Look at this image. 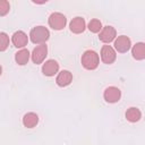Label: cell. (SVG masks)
Returning a JSON list of instances; mask_svg holds the SVG:
<instances>
[{
  "instance_id": "obj_12",
  "label": "cell",
  "mask_w": 145,
  "mask_h": 145,
  "mask_svg": "<svg viewBox=\"0 0 145 145\" xmlns=\"http://www.w3.org/2000/svg\"><path fill=\"white\" fill-rule=\"evenodd\" d=\"M72 80V74L69 71V70H62L58 74L57 76V84L60 86V87H65V86H68Z\"/></svg>"
},
{
  "instance_id": "obj_4",
  "label": "cell",
  "mask_w": 145,
  "mask_h": 145,
  "mask_svg": "<svg viewBox=\"0 0 145 145\" xmlns=\"http://www.w3.org/2000/svg\"><path fill=\"white\" fill-rule=\"evenodd\" d=\"M48 54V46L44 44H39L34 48L33 52H32V60L34 63L39 65V63H42L43 60L45 59Z\"/></svg>"
},
{
  "instance_id": "obj_10",
  "label": "cell",
  "mask_w": 145,
  "mask_h": 145,
  "mask_svg": "<svg viewBox=\"0 0 145 145\" xmlns=\"http://www.w3.org/2000/svg\"><path fill=\"white\" fill-rule=\"evenodd\" d=\"M59 70V63L53 60V59H50L48 61H45L43 63V67H42V72L45 75V76H54Z\"/></svg>"
},
{
  "instance_id": "obj_1",
  "label": "cell",
  "mask_w": 145,
  "mask_h": 145,
  "mask_svg": "<svg viewBox=\"0 0 145 145\" xmlns=\"http://www.w3.org/2000/svg\"><path fill=\"white\" fill-rule=\"evenodd\" d=\"M29 37L34 44H37V45L44 44L50 37V32L44 26H36V27L32 28V31L29 33Z\"/></svg>"
},
{
  "instance_id": "obj_13",
  "label": "cell",
  "mask_w": 145,
  "mask_h": 145,
  "mask_svg": "<svg viewBox=\"0 0 145 145\" xmlns=\"http://www.w3.org/2000/svg\"><path fill=\"white\" fill-rule=\"evenodd\" d=\"M39 122V116L34 112H28L23 118V125L26 128H34Z\"/></svg>"
},
{
  "instance_id": "obj_7",
  "label": "cell",
  "mask_w": 145,
  "mask_h": 145,
  "mask_svg": "<svg viewBox=\"0 0 145 145\" xmlns=\"http://www.w3.org/2000/svg\"><path fill=\"white\" fill-rule=\"evenodd\" d=\"M103 96H104V100L109 103H116L120 100V96H121V92L118 87H114V86H110L108 88H105L104 93H103Z\"/></svg>"
},
{
  "instance_id": "obj_18",
  "label": "cell",
  "mask_w": 145,
  "mask_h": 145,
  "mask_svg": "<svg viewBox=\"0 0 145 145\" xmlns=\"http://www.w3.org/2000/svg\"><path fill=\"white\" fill-rule=\"evenodd\" d=\"M9 46V36L1 32L0 33V51H6L7 48Z\"/></svg>"
},
{
  "instance_id": "obj_2",
  "label": "cell",
  "mask_w": 145,
  "mask_h": 145,
  "mask_svg": "<svg viewBox=\"0 0 145 145\" xmlns=\"http://www.w3.org/2000/svg\"><path fill=\"white\" fill-rule=\"evenodd\" d=\"M99 62H100L99 54L93 50H87L82 56V65L85 69L93 70V69L97 68Z\"/></svg>"
},
{
  "instance_id": "obj_9",
  "label": "cell",
  "mask_w": 145,
  "mask_h": 145,
  "mask_svg": "<svg viewBox=\"0 0 145 145\" xmlns=\"http://www.w3.org/2000/svg\"><path fill=\"white\" fill-rule=\"evenodd\" d=\"M11 42H12V44H14L16 48L24 49V46L27 45L28 37H27L26 33H24L23 31H17V32H15V33L12 34Z\"/></svg>"
},
{
  "instance_id": "obj_6",
  "label": "cell",
  "mask_w": 145,
  "mask_h": 145,
  "mask_svg": "<svg viewBox=\"0 0 145 145\" xmlns=\"http://www.w3.org/2000/svg\"><path fill=\"white\" fill-rule=\"evenodd\" d=\"M116 57H117L116 51L111 45L105 44V45L102 46V49H101V59L104 63H108V65L112 63L116 60Z\"/></svg>"
},
{
  "instance_id": "obj_3",
  "label": "cell",
  "mask_w": 145,
  "mask_h": 145,
  "mask_svg": "<svg viewBox=\"0 0 145 145\" xmlns=\"http://www.w3.org/2000/svg\"><path fill=\"white\" fill-rule=\"evenodd\" d=\"M49 26L56 31L62 29L67 24V18L61 12H53L49 17Z\"/></svg>"
},
{
  "instance_id": "obj_8",
  "label": "cell",
  "mask_w": 145,
  "mask_h": 145,
  "mask_svg": "<svg viewBox=\"0 0 145 145\" xmlns=\"http://www.w3.org/2000/svg\"><path fill=\"white\" fill-rule=\"evenodd\" d=\"M116 35H117V32L112 26H105V27H102L99 34V39L104 43H110L116 39Z\"/></svg>"
},
{
  "instance_id": "obj_14",
  "label": "cell",
  "mask_w": 145,
  "mask_h": 145,
  "mask_svg": "<svg viewBox=\"0 0 145 145\" xmlns=\"http://www.w3.org/2000/svg\"><path fill=\"white\" fill-rule=\"evenodd\" d=\"M131 54L136 60L145 59V44L143 42L136 43L131 49Z\"/></svg>"
},
{
  "instance_id": "obj_5",
  "label": "cell",
  "mask_w": 145,
  "mask_h": 145,
  "mask_svg": "<svg viewBox=\"0 0 145 145\" xmlns=\"http://www.w3.org/2000/svg\"><path fill=\"white\" fill-rule=\"evenodd\" d=\"M130 46H131L130 39L128 36H126V35H120L114 41V49L120 53L127 52L130 49Z\"/></svg>"
},
{
  "instance_id": "obj_15",
  "label": "cell",
  "mask_w": 145,
  "mask_h": 145,
  "mask_svg": "<svg viewBox=\"0 0 145 145\" xmlns=\"http://www.w3.org/2000/svg\"><path fill=\"white\" fill-rule=\"evenodd\" d=\"M29 51L27 50V49H20L16 54H15V60H16V62L18 63V65H20V66H24V65H26L27 62H28V60H29Z\"/></svg>"
},
{
  "instance_id": "obj_19",
  "label": "cell",
  "mask_w": 145,
  "mask_h": 145,
  "mask_svg": "<svg viewBox=\"0 0 145 145\" xmlns=\"http://www.w3.org/2000/svg\"><path fill=\"white\" fill-rule=\"evenodd\" d=\"M10 10V5L7 0H0V17L6 16Z\"/></svg>"
},
{
  "instance_id": "obj_20",
  "label": "cell",
  "mask_w": 145,
  "mask_h": 145,
  "mask_svg": "<svg viewBox=\"0 0 145 145\" xmlns=\"http://www.w3.org/2000/svg\"><path fill=\"white\" fill-rule=\"evenodd\" d=\"M1 74H2V67L0 66V75H1Z\"/></svg>"
},
{
  "instance_id": "obj_11",
  "label": "cell",
  "mask_w": 145,
  "mask_h": 145,
  "mask_svg": "<svg viewBox=\"0 0 145 145\" xmlns=\"http://www.w3.org/2000/svg\"><path fill=\"white\" fill-rule=\"evenodd\" d=\"M69 27H70V31L75 34H79V33H83L85 31V27H86V24H85V20L84 18L82 17H75L70 24H69Z\"/></svg>"
},
{
  "instance_id": "obj_17",
  "label": "cell",
  "mask_w": 145,
  "mask_h": 145,
  "mask_svg": "<svg viewBox=\"0 0 145 145\" xmlns=\"http://www.w3.org/2000/svg\"><path fill=\"white\" fill-rule=\"evenodd\" d=\"M88 29L92 32V33H100L101 29H102V24L99 19L94 18V19H91L89 23H88Z\"/></svg>"
},
{
  "instance_id": "obj_16",
  "label": "cell",
  "mask_w": 145,
  "mask_h": 145,
  "mask_svg": "<svg viewBox=\"0 0 145 145\" xmlns=\"http://www.w3.org/2000/svg\"><path fill=\"white\" fill-rule=\"evenodd\" d=\"M142 117V113L140 111L137 109V108H129L127 111H126V119L130 122H136L140 119Z\"/></svg>"
}]
</instances>
